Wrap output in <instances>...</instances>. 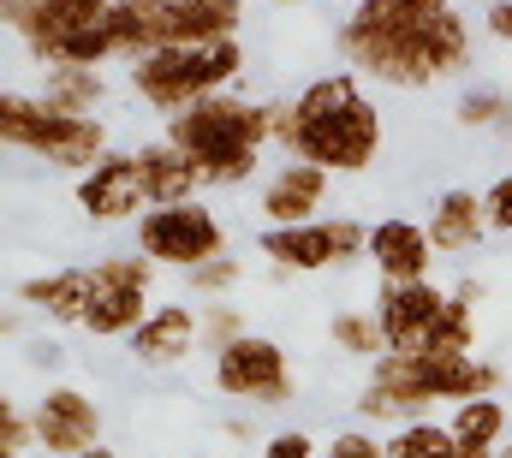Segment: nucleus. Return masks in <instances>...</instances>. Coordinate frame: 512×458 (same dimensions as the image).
Instances as JSON below:
<instances>
[{
  "instance_id": "nucleus-33",
  "label": "nucleus",
  "mask_w": 512,
  "mask_h": 458,
  "mask_svg": "<svg viewBox=\"0 0 512 458\" xmlns=\"http://www.w3.org/2000/svg\"><path fill=\"white\" fill-rule=\"evenodd\" d=\"M483 203H489V232H512V173H501L483 191Z\"/></svg>"
},
{
  "instance_id": "nucleus-39",
  "label": "nucleus",
  "mask_w": 512,
  "mask_h": 458,
  "mask_svg": "<svg viewBox=\"0 0 512 458\" xmlns=\"http://www.w3.org/2000/svg\"><path fill=\"white\" fill-rule=\"evenodd\" d=\"M0 458H24V453H0Z\"/></svg>"
},
{
  "instance_id": "nucleus-27",
  "label": "nucleus",
  "mask_w": 512,
  "mask_h": 458,
  "mask_svg": "<svg viewBox=\"0 0 512 458\" xmlns=\"http://www.w3.org/2000/svg\"><path fill=\"white\" fill-rule=\"evenodd\" d=\"M453 119H459L465 131H495V125H512V96H507V90H471V96H459Z\"/></svg>"
},
{
  "instance_id": "nucleus-17",
  "label": "nucleus",
  "mask_w": 512,
  "mask_h": 458,
  "mask_svg": "<svg viewBox=\"0 0 512 458\" xmlns=\"http://www.w3.org/2000/svg\"><path fill=\"white\" fill-rule=\"evenodd\" d=\"M322 197H328V173L310 161H286L262 191V221L268 227H310Z\"/></svg>"
},
{
  "instance_id": "nucleus-16",
  "label": "nucleus",
  "mask_w": 512,
  "mask_h": 458,
  "mask_svg": "<svg viewBox=\"0 0 512 458\" xmlns=\"http://www.w3.org/2000/svg\"><path fill=\"white\" fill-rule=\"evenodd\" d=\"M370 262L382 268V286H417L429 280V262H435V244H429V227L417 221H382L370 227Z\"/></svg>"
},
{
  "instance_id": "nucleus-22",
  "label": "nucleus",
  "mask_w": 512,
  "mask_h": 458,
  "mask_svg": "<svg viewBox=\"0 0 512 458\" xmlns=\"http://www.w3.org/2000/svg\"><path fill=\"white\" fill-rule=\"evenodd\" d=\"M453 0H358L346 24L358 30H382V36H399V30H417V24H435L447 18Z\"/></svg>"
},
{
  "instance_id": "nucleus-23",
  "label": "nucleus",
  "mask_w": 512,
  "mask_h": 458,
  "mask_svg": "<svg viewBox=\"0 0 512 458\" xmlns=\"http://www.w3.org/2000/svg\"><path fill=\"white\" fill-rule=\"evenodd\" d=\"M453 441L465 447V453H501L507 447V399H465L459 411H453Z\"/></svg>"
},
{
  "instance_id": "nucleus-37",
  "label": "nucleus",
  "mask_w": 512,
  "mask_h": 458,
  "mask_svg": "<svg viewBox=\"0 0 512 458\" xmlns=\"http://www.w3.org/2000/svg\"><path fill=\"white\" fill-rule=\"evenodd\" d=\"M18 6H48V0H18Z\"/></svg>"
},
{
  "instance_id": "nucleus-9",
  "label": "nucleus",
  "mask_w": 512,
  "mask_h": 458,
  "mask_svg": "<svg viewBox=\"0 0 512 458\" xmlns=\"http://www.w3.org/2000/svg\"><path fill=\"white\" fill-rule=\"evenodd\" d=\"M149 286H155V262L149 256H102L96 262V298H90V316L84 328L96 340H120L137 334L155 310H149Z\"/></svg>"
},
{
  "instance_id": "nucleus-2",
  "label": "nucleus",
  "mask_w": 512,
  "mask_h": 458,
  "mask_svg": "<svg viewBox=\"0 0 512 458\" xmlns=\"http://www.w3.org/2000/svg\"><path fill=\"white\" fill-rule=\"evenodd\" d=\"M340 54L358 78H376L393 90H429L441 78H459L471 66V30L459 12L435 18V24H417V30H358V24H340Z\"/></svg>"
},
{
  "instance_id": "nucleus-38",
  "label": "nucleus",
  "mask_w": 512,
  "mask_h": 458,
  "mask_svg": "<svg viewBox=\"0 0 512 458\" xmlns=\"http://www.w3.org/2000/svg\"><path fill=\"white\" fill-rule=\"evenodd\" d=\"M274 6H298V0H274Z\"/></svg>"
},
{
  "instance_id": "nucleus-12",
  "label": "nucleus",
  "mask_w": 512,
  "mask_h": 458,
  "mask_svg": "<svg viewBox=\"0 0 512 458\" xmlns=\"http://www.w3.org/2000/svg\"><path fill=\"white\" fill-rule=\"evenodd\" d=\"M36 423V447L54 458H84L102 441V405L84 387H48L30 411Z\"/></svg>"
},
{
  "instance_id": "nucleus-29",
  "label": "nucleus",
  "mask_w": 512,
  "mask_h": 458,
  "mask_svg": "<svg viewBox=\"0 0 512 458\" xmlns=\"http://www.w3.org/2000/svg\"><path fill=\"white\" fill-rule=\"evenodd\" d=\"M239 274H245V268H239L233 256H215V262L191 268L185 280H191V292H197V298H221V292H233V286H239Z\"/></svg>"
},
{
  "instance_id": "nucleus-3",
  "label": "nucleus",
  "mask_w": 512,
  "mask_h": 458,
  "mask_svg": "<svg viewBox=\"0 0 512 458\" xmlns=\"http://www.w3.org/2000/svg\"><path fill=\"white\" fill-rule=\"evenodd\" d=\"M274 137V102L209 96L167 119V143L197 161L203 185H239L262 167V143Z\"/></svg>"
},
{
  "instance_id": "nucleus-20",
  "label": "nucleus",
  "mask_w": 512,
  "mask_h": 458,
  "mask_svg": "<svg viewBox=\"0 0 512 458\" xmlns=\"http://www.w3.org/2000/svg\"><path fill=\"white\" fill-rule=\"evenodd\" d=\"M90 298H96V268H60V274H36L18 286V304L54 316V322H78L90 316Z\"/></svg>"
},
{
  "instance_id": "nucleus-18",
  "label": "nucleus",
  "mask_w": 512,
  "mask_h": 458,
  "mask_svg": "<svg viewBox=\"0 0 512 458\" xmlns=\"http://www.w3.org/2000/svg\"><path fill=\"white\" fill-rule=\"evenodd\" d=\"M197 340H203V316H197L191 304H161V310L131 334V357L149 363V369H167V363L191 357Z\"/></svg>"
},
{
  "instance_id": "nucleus-15",
  "label": "nucleus",
  "mask_w": 512,
  "mask_h": 458,
  "mask_svg": "<svg viewBox=\"0 0 512 458\" xmlns=\"http://www.w3.org/2000/svg\"><path fill=\"white\" fill-rule=\"evenodd\" d=\"M411 363H417V381L429 387V399L465 405V399H495L501 393V369L471 357V351H411Z\"/></svg>"
},
{
  "instance_id": "nucleus-26",
  "label": "nucleus",
  "mask_w": 512,
  "mask_h": 458,
  "mask_svg": "<svg viewBox=\"0 0 512 458\" xmlns=\"http://www.w3.org/2000/svg\"><path fill=\"white\" fill-rule=\"evenodd\" d=\"M334 345L340 351H352V357H364V363H376L387 351V334L376 316H364V310H346V316H334Z\"/></svg>"
},
{
  "instance_id": "nucleus-36",
  "label": "nucleus",
  "mask_w": 512,
  "mask_h": 458,
  "mask_svg": "<svg viewBox=\"0 0 512 458\" xmlns=\"http://www.w3.org/2000/svg\"><path fill=\"white\" fill-rule=\"evenodd\" d=\"M495 458H512V441H507V447H501V453H495Z\"/></svg>"
},
{
  "instance_id": "nucleus-24",
  "label": "nucleus",
  "mask_w": 512,
  "mask_h": 458,
  "mask_svg": "<svg viewBox=\"0 0 512 458\" xmlns=\"http://www.w3.org/2000/svg\"><path fill=\"white\" fill-rule=\"evenodd\" d=\"M102 96H108V78L96 66H48V78H42V102L60 114H90Z\"/></svg>"
},
{
  "instance_id": "nucleus-28",
  "label": "nucleus",
  "mask_w": 512,
  "mask_h": 458,
  "mask_svg": "<svg viewBox=\"0 0 512 458\" xmlns=\"http://www.w3.org/2000/svg\"><path fill=\"white\" fill-rule=\"evenodd\" d=\"M245 334H251V328H245V310H239V304H215V310L203 316V345H209V351H227V345L245 340Z\"/></svg>"
},
{
  "instance_id": "nucleus-21",
  "label": "nucleus",
  "mask_w": 512,
  "mask_h": 458,
  "mask_svg": "<svg viewBox=\"0 0 512 458\" xmlns=\"http://www.w3.org/2000/svg\"><path fill=\"white\" fill-rule=\"evenodd\" d=\"M483 232H489V203H483L477 191H441V197H435L429 244H435L441 256H459V250L483 244Z\"/></svg>"
},
{
  "instance_id": "nucleus-6",
  "label": "nucleus",
  "mask_w": 512,
  "mask_h": 458,
  "mask_svg": "<svg viewBox=\"0 0 512 458\" xmlns=\"http://www.w3.org/2000/svg\"><path fill=\"white\" fill-rule=\"evenodd\" d=\"M245 72V42H197V48H155L131 66V90L161 108V114H185L209 96H227V84Z\"/></svg>"
},
{
  "instance_id": "nucleus-25",
  "label": "nucleus",
  "mask_w": 512,
  "mask_h": 458,
  "mask_svg": "<svg viewBox=\"0 0 512 458\" xmlns=\"http://www.w3.org/2000/svg\"><path fill=\"white\" fill-rule=\"evenodd\" d=\"M387 458H459V441L447 423L423 417V423H405L393 441H387Z\"/></svg>"
},
{
  "instance_id": "nucleus-5",
  "label": "nucleus",
  "mask_w": 512,
  "mask_h": 458,
  "mask_svg": "<svg viewBox=\"0 0 512 458\" xmlns=\"http://www.w3.org/2000/svg\"><path fill=\"white\" fill-rule=\"evenodd\" d=\"M239 24H245L239 0H114V42L131 66L155 48L233 42Z\"/></svg>"
},
{
  "instance_id": "nucleus-1",
  "label": "nucleus",
  "mask_w": 512,
  "mask_h": 458,
  "mask_svg": "<svg viewBox=\"0 0 512 458\" xmlns=\"http://www.w3.org/2000/svg\"><path fill=\"white\" fill-rule=\"evenodd\" d=\"M274 143L322 173H364L382 155V114L358 72H328L298 102H274Z\"/></svg>"
},
{
  "instance_id": "nucleus-4",
  "label": "nucleus",
  "mask_w": 512,
  "mask_h": 458,
  "mask_svg": "<svg viewBox=\"0 0 512 458\" xmlns=\"http://www.w3.org/2000/svg\"><path fill=\"white\" fill-rule=\"evenodd\" d=\"M0 18L30 48V60H42V72L48 66H102L120 54L114 0H48V6L0 0Z\"/></svg>"
},
{
  "instance_id": "nucleus-35",
  "label": "nucleus",
  "mask_w": 512,
  "mask_h": 458,
  "mask_svg": "<svg viewBox=\"0 0 512 458\" xmlns=\"http://www.w3.org/2000/svg\"><path fill=\"white\" fill-rule=\"evenodd\" d=\"M84 458H120V453H114V447H90Z\"/></svg>"
},
{
  "instance_id": "nucleus-13",
  "label": "nucleus",
  "mask_w": 512,
  "mask_h": 458,
  "mask_svg": "<svg viewBox=\"0 0 512 458\" xmlns=\"http://www.w3.org/2000/svg\"><path fill=\"white\" fill-rule=\"evenodd\" d=\"M78 209H84L90 221H102V227H120V221L137 215V209H149V191H143V167H137V155L108 149V155L78 179Z\"/></svg>"
},
{
  "instance_id": "nucleus-34",
  "label": "nucleus",
  "mask_w": 512,
  "mask_h": 458,
  "mask_svg": "<svg viewBox=\"0 0 512 458\" xmlns=\"http://www.w3.org/2000/svg\"><path fill=\"white\" fill-rule=\"evenodd\" d=\"M483 30H489L495 42H512V0H489V6H483Z\"/></svg>"
},
{
  "instance_id": "nucleus-31",
  "label": "nucleus",
  "mask_w": 512,
  "mask_h": 458,
  "mask_svg": "<svg viewBox=\"0 0 512 458\" xmlns=\"http://www.w3.org/2000/svg\"><path fill=\"white\" fill-rule=\"evenodd\" d=\"M24 447H36V423L24 411L0 405V453H24Z\"/></svg>"
},
{
  "instance_id": "nucleus-7",
  "label": "nucleus",
  "mask_w": 512,
  "mask_h": 458,
  "mask_svg": "<svg viewBox=\"0 0 512 458\" xmlns=\"http://www.w3.org/2000/svg\"><path fill=\"white\" fill-rule=\"evenodd\" d=\"M0 137L54 167H96L108 155V125L96 114H60L42 96H0Z\"/></svg>"
},
{
  "instance_id": "nucleus-11",
  "label": "nucleus",
  "mask_w": 512,
  "mask_h": 458,
  "mask_svg": "<svg viewBox=\"0 0 512 458\" xmlns=\"http://www.w3.org/2000/svg\"><path fill=\"white\" fill-rule=\"evenodd\" d=\"M215 387L227 399H251V405H286L298 393L286 351L274 340H262V334H245L227 351H215Z\"/></svg>"
},
{
  "instance_id": "nucleus-19",
  "label": "nucleus",
  "mask_w": 512,
  "mask_h": 458,
  "mask_svg": "<svg viewBox=\"0 0 512 458\" xmlns=\"http://www.w3.org/2000/svg\"><path fill=\"white\" fill-rule=\"evenodd\" d=\"M137 167H143L149 209L197 203V191H203V173H197V161H191V155H179L167 137H161V143H143V149H137Z\"/></svg>"
},
{
  "instance_id": "nucleus-14",
  "label": "nucleus",
  "mask_w": 512,
  "mask_h": 458,
  "mask_svg": "<svg viewBox=\"0 0 512 458\" xmlns=\"http://www.w3.org/2000/svg\"><path fill=\"white\" fill-rule=\"evenodd\" d=\"M447 310V292L435 280H417V286H382L376 298V322L387 334V351H423L435 322Z\"/></svg>"
},
{
  "instance_id": "nucleus-30",
  "label": "nucleus",
  "mask_w": 512,
  "mask_h": 458,
  "mask_svg": "<svg viewBox=\"0 0 512 458\" xmlns=\"http://www.w3.org/2000/svg\"><path fill=\"white\" fill-rule=\"evenodd\" d=\"M256 458H322V447L304 435V429H280V435H268L262 441V453Z\"/></svg>"
},
{
  "instance_id": "nucleus-32",
  "label": "nucleus",
  "mask_w": 512,
  "mask_h": 458,
  "mask_svg": "<svg viewBox=\"0 0 512 458\" xmlns=\"http://www.w3.org/2000/svg\"><path fill=\"white\" fill-rule=\"evenodd\" d=\"M322 458H387V447L376 435H364V429H346V435H334L322 447Z\"/></svg>"
},
{
  "instance_id": "nucleus-8",
  "label": "nucleus",
  "mask_w": 512,
  "mask_h": 458,
  "mask_svg": "<svg viewBox=\"0 0 512 458\" xmlns=\"http://www.w3.org/2000/svg\"><path fill=\"white\" fill-rule=\"evenodd\" d=\"M137 250L155 268H203L215 256H227V227L215 221V209L203 203H173V209H149L137 221Z\"/></svg>"
},
{
  "instance_id": "nucleus-10",
  "label": "nucleus",
  "mask_w": 512,
  "mask_h": 458,
  "mask_svg": "<svg viewBox=\"0 0 512 458\" xmlns=\"http://www.w3.org/2000/svg\"><path fill=\"white\" fill-rule=\"evenodd\" d=\"M262 256L274 268L292 274H322V268H346L358 256H370V232L358 221H310V227H268L262 232Z\"/></svg>"
}]
</instances>
